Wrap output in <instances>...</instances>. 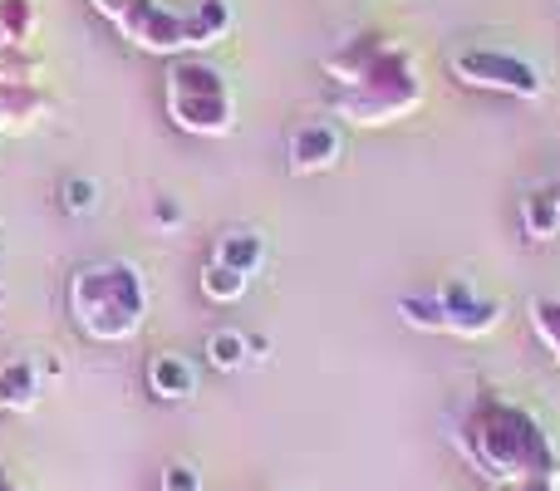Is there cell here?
<instances>
[{
	"instance_id": "3957f363",
	"label": "cell",
	"mask_w": 560,
	"mask_h": 491,
	"mask_svg": "<svg viewBox=\"0 0 560 491\" xmlns=\"http://www.w3.org/2000/svg\"><path fill=\"white\" fill-rule=\"evenodd\" d=\"M423 98H428V89H423L418 55L404 39H394L364 79H354V84H345V89H329V114L354 128H388V124H398V118L418 114Z\"/></svg>"
},
{
	"instance_id": "6da1fadb",
	"label": "cell",
	"mask_w": 560,
	"mask_h": 491,
	"mask_svg": "<svg viewBox=\"0 0 560 491\" xmlns=\"http://www.w3.org/2000/svg\"><path fill=\"white\" fill-rule=\"evenodd\" d=\"M457 453L467 457V467L487 487L512 482V477H532V472H560V453L541 418L532 408L512 404V398L492 394V388L472 394V404L463 408Z\"/></svg>"
},
{
	"instance_id": "5b68a950",
	"label": "cell",
	"mask_w": 560,
	"mask_h": 491,
	"mask_svg": "<svg viewBox=\"0 0 560 491\" xmlns=\"http://www.w3.org/2000/svg\"><path fill=\"white\" fill-rule=\"evenodd\" d=\"M453 79L467 89H482V94H506V98H541L546 94V74L532 65L526 55L512 49H492V45H467L453 55Z\"/></svg>"
},
{
	"instance_id": "4316f807",
	"label": "cell",
	"mask_w": 560,
	"mask_h": 491,
	"mask_svg": "<svg viewBox=\"0 0 560 491\" xmlns=\"http://www.w3.org/2000/svg\"><path fill=\"white\" fill-rule=\"evenodd\" d=\"M0 491H25V487H15V477H5V467H0Z\"/></svg>"
},
{
	"instance_id": "f546056e",
	"label": "cell",
	"mask_w": 560,
	"mask_h": 491,
	"mask_svg": "<svg viewBox=\"0 0 560 491\" xmlns=\"http://www.w3.org/2000/svg\"><path fill=\"white\" fill-rule=\"evenodd\" d=\"M0 45H5V35H0Z\"/></svg>"
},
{
	"instance_id": "f1b7e54d",
	"label": "cell",
	"mask_w": 560,
	"mask_h": 491,
	"mask_svg": "<svg viewBox=\"0 0 560 491\" xmlns=\"http://www.w3.org/2000/svg\"><path fill=\"white\" fill-rule=\"evenodd\" d=\"M0 300H5V290H0Z\"/></svg>"
},
{
	"instance_id": "8992f818",
	"label": "cell",
	"mask_w": 560,
	"mask_h": 491,
	"mask_svg": "<svg viewBox=\"0 0 560 491\" xmlns=\"http://www.w3.org/2000/svg\"><path fill=\"white\" fill-rule=\"evenodd\" d=\"M114 30L148 55H183L187 49V10H167L163 0H128Z\"/></svg>"
},
{
	"instance_id": "44dd1931",
	"label": "cell",
	"mask_w": 560,
	"mask_h": 491,
	"mask_svg": "<svg viewBox=\"0 0 560 491\" xmlns=\"http://www.w3.org/2000/svg\"><path fill=\"white\" fill-rule=\"evenodd\" d=\"M94 207H98V183H94V177H69V183H65V212L89 217Z\"/></svg>"
},
{
	"instance_id": "52a82bcc",
	"label": "cell",
	"mask_w": 560,
	"mask_h": 491,
	"mask_svg": "<svg viewBox=\"0 0 560 491\" xmlns=\"http://www.w3.org/2000/svg\"><path fill=\"white\" fill-rule=\"evenodd\" d=\"M438 305H443V335L447 339H487L502 325V300L482 295L467 280H447L438 285Z\"/></svg>"
},
{
	"instance_id": "cb8c5ba5",
	"label": "cell",
	"mask_w": 560,
	"mask_h": 491,
	"mask_svg": "<svg viewBox=\"0 0 560 491\" xmlns=\"http://www.w3.org/2000/svg\"><path fill=\"white\" fill-rule=\"evenodd\" d=\"M163 491H202V472H197L192 463L163 467Z\"/></svg>"
},
{
	"instance_id": "9a60e30c",
	"label": "cell",
	"mask_w": 560,
	"mask_h": 491,
	"mask_svg": "<svg viewBox=\"0 0 560 491\" xmlns=\"http://www.w3.org/2000/svg\"><path fill=\"white\" fill-rule=\"evenodd\" d=\"M212 260L242 270V276H256V270L266 266V236L261 232H246V226H236V232H222V236H217Z\"/></svg>"
},
{
	"instance_id": "e0dca14e",
	"label": "cell",
	"mask_w": 560,
	"mask_h": 491,
	"mask_svg": "<svg viewBox=\"0 0 560 491\" xmlns=\"http://www.w3.org/2000/svg\"><path fill=\"white\" fill-rule=\"evenodd\" d=\"M197 285H202V295L212 300V305H236V300L252 290V276H242V270L222 266V260H207L202 276H197Z\"/></svg>"
},
{
	"instance_id": "ac0fdd59",
	"label": "cell",
	"mask_w": 560,
	"mask_h": 491,
	"mask_svg": "<svg viewBox=\"0 0 560 491\" xmlns=\"http://www.w3.org/2000/svg\"><path fill=\"white\" fill-rule=\"evenodd\" d=\"M207 364H212L217 374H236V369L252 364L242 329H212V335H207Z\"/></svg>"
},
{
	"instance_id": "ba28073f",
	"label": "cell",
	"mask_w": 560,
	"mask_h": 491,
	"mask_svg": "<svg viewBox=\"0 0 560 491\" xmlns=\"http://www.w3.org/2000/svg\"><path fill=\"white\" fill-rule=\"evenodd\" d=\"M345 157V133H339L335 118H310L290 133V148H285V167L295 177H319Z\"/></svg>"
},
{
	"instance_id": "7402d4cb",
	"label": "cell",
	"mask_w": 560,
	"mask_h": 491,
	"mask_svg": "<svg viewBox=\"0 0 560 491\" xmlns=\"http://www.w3.org/2000/svg\"><path fill=\"white\" fill-rule=\"evenodd\" d=\"M183 222H187L183 202H177V197H167V192H158L153 197V226H158V232H177Z\"/></svg>"
},
{
	"instance_id": "ffe728a7",
	"label": "cell",
	"mask_w": 560,
	"mask_h": 491,
	"mask_svg": "<svg viewBox=\"0 0 560 491\" xmlns=\"http://www.w3.org/2000/svg\"><path fill=\"white\" fill-rule=\"evenodd\" d=\"M35 0H0V35H5V45H30L35 39Z\"/></svg>"
},
{
	"instance_id": "83f0119b",
	"label": "cell",
	"mask_w": 560,
	"mask_h": 491,
	"mask_svg": "<svg viewBox=\"0 0 560 491\" xmlns=\"http://www.w3.org/2000/svg\"><path fill=\"white\" fill-rule=\"evenodd\" d=\"M551 187H556V202H560V177H556V183H551Z\"/></svg>"
},
{
	"instance_id": "484cf974",
	"label": "cell",
	"mask_w": 560,
	"mask_h": 491,
	"mask_svg": "<svg viewBox=\"0 0 560 491\" xmlns=\"http://www.w3.org/2000/svg\"><path fill=\"white\" fill-rule=\"evenodd\" d=\"M94 10H98L104 20H118V15L128 10V0H94Z\"/></svg>"
},
{
	"instance_id": "603a6c76",
	"label": "cell",
	"mask_w": 560,
	"mask_h": 491,
	"mask_svg": "<svg viewBox=\"0 0 560 491\" xmlns=\"http://www.w3.org/2000/svg\"><path fill=\"white\" fill-rule=\"evenodd\" d=\"M487 491H560V472H532V477H512V482H492Z\"/></svg>"
},
{
	"instance_id": "8fae6325",
	"label": "cell",
	"mask_w": 560,
	"mask_h": 491,
	"mask_svg": "<svg viewBox=\"0 0 560 491\" xmlns=\"http://www.w3.org/2000/svg\"><path fill=\"white\" fill-rule=\"evenodd\" d=\"M49 94L39 84H5L0 79V133H25L45 118Z\"/></svg>"
},
{
	"instance_id": "d6986e66",
	"label": "cell",
	"mask_w": 560,
	"mask_h": 491,
	"mask_svg": "<svg viewBox=\"0 0 560 491\" xmlns=\"http://www.w3.org/2000/svg\"><path fill=\"white\" fill-rule=\"evenodd\" d=\"M39 69H45L39 49H30V45H0V79H5V84H39Z\"/></svg>"
},
{
	"instance_id": "d4e9b609",
	"label": "cell",
	"mask_w": 560,
	"mask_h": 491,
	"mask_svg": "<svg viewBox=\"0 0 560 491\" xmlns=\"http://www.w3.org/2000/svg\"><path fill=\"white\" fill-rule=\"evenodd\" d=\"M246 354H252V359H271V339H266V335H246Z\"/></svg>"
},
{
	"instance_id": "277c9868",
	"label": "cell",
	"mask_w": 560,
	"mask_h": 491,
	"mask_svg": "<svg viewBox=\"0 0 560 491\" xmlns=\"http://www.w3.org/2000/svg\"><path fill=\"white\" fill-rule=\"evenodd\" d=\"M163 98L167 118L192 138H226L236 128V89L207 59H173Z\"/></svg>"
},
{
	"instance_id": "2e32d148",
	"label": "cell",
	"mask_w": 560,
	"mask_h": 491,
	"mask_svg": "<svg viewBox=\"0 0 560 491\" xmlns=\"http://www.w3.org/2000/svg\"><path fill=\"white\" fill-rule=\"evenodd\" d=\"M526 325H532L536 344L551 354V364L560 369V295H532L526 300Z\"/></svg>"
},
{
	"instance_id": "7c38bea8",
	"label": "cell",
	"mask_w": 560,
	"mask_h": 491,
	"mask_svg": "<svg viewBox=\"0 0 560 491\" xmlns=\"http://www.w3.org/2000/svg\"><path fill=\"white\" fill-rule=\"evenodd\" d=\"M148 388L158 404H187L197 394V369L183 354H153L148 359Z\"/></svg>"
},
{
	"instance_id": "9c48e42d",
	"label": "cell",
	"mask_w": 560,
	"mask_h": 491,
	"mask_svg": "<svg viewBox=\"0 0 560 491\" xmlns=\"http://www.w3.org/2000/svg\"><path fill=\"white\" fill-rule=\"evenodd\" d=\"M388 45H394V35H384V30H359V35L339 39V45L319 59V69L329 74V84L335 89H345V84H354V79H364Z\"/></svg>"
},
{
	"instance_id": "5bb4252c",
	"label": "cell",
	"mask_w": 560,
	"mask_h": 491,
	"mask_svg": "<svg viewBox=\"0 0 560 491\" xmlns=\"http://www.w3.org/2000/svg\"><path fill=\"white\" fill-rule=\"evenodd\" d=\"M232 0H197L187 10V49H212L232 35Z\"/></svg>"
},
{
	"instance_id": "7a4b0ae2",
	"label": "cell",
	"mask_w": 560,
	"mask_h": 491,
	"mask_svg": "<svg viewBox=\"0 0 560 491\" xmlns=\"http://www.w3.org/2000/svg\"><path fill=\"white\" fill-rule=\"evenodd\" d=\"M69 315L94 344H128L148 319V276L133 260H94L69 276Z\"/></svg>"
},
{
	"instance_id": "4fadbf2b",
	"label": "cell",
	"mask_w": 560,
	"mask_h": 491,
	"mask_svg": "<svg viewBox=\"0 0 560 491\" xmlns=\"http://www.w3.org/2000/svg\"><path fill=\"white\" fill-rule=\"evenodd\" d=\"M516 217H522V236L532 246H546L560 236V202H556V187H532V192L522 197V207H516Z\"/></svg>"
},
{
	"instance_id": "30bf717a",
	"label": "cell",
	"mask_w": 560,
	"mask_h": 491,
	"mask_svg": "<svg viewBox=\"0 0 560 491\" xmlns=\"http://www.w3.org/2000/svg\"><path fill=\"white\" fill-rule=\"evenodd\" d=\"M45 398V374L35 359H5L0 364V413H30Z\"/></svg>"
}]
</instances>
